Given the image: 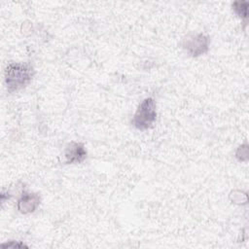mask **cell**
<instances>
[{
    "instance_id": "cell-1",
    "label": "cell",
    "mask_w": 249,
    "mask_h": 249,
    "mask_svg": "<svg viewBox=\"0 0 249 249\" xmlns=\"http://www.w3.org/2000/svg\"><path fill=\"white\" fill-rule=\"evenodd\" d=\"M34 70L24 62H10L4 71V83L7 90L12 93L25 88L32 80Z\"/></svg>"
},
{
    "instance_id": "cell-2",
    "label": "cell",
    "mask_w": 249,
    "mask_h": 249,
    "mask_svg": "<svg viewBox=\"0 0 249 249\" xmlns=\"http://www.w3.org/2000/svg\"><path fill=\"white\" fill-rule=\"evenodd\" d=\"M157 120L156 102L154 98L147 97L138 105L132 118V124L139 130H146L153 126Z\"/></svg>"
},
{
    "instance_id": "cell-3",
    "label": "cell",
    "mask_w": 249,
    "mask_h": 249,
    "mask_svg": "<svg viewBox=\"0 0 249 249\" xmlns=\"http://www.w3.org/2000/svg\"><path fill=\"white\" fill-rule=\"evenodd\" d=\"M209 37L203 33L189 34L183 39V48L191 56H199L209 49Z\"/></svg>"
},
{
    "instance_id": "cell-4",
    "label": "cell",
    "mask_w": 249,
    "mask_h": 249,
    "mask_svg": "<svg viewBox=\"0 0 249 249\" xmlns=\"http://www.w3.org/2000/svg\"><path fill=\"white\" fill-rule=\"evenodd\" d=\"M40 204V197L38 195L28 192H23L18 200V210L22 214L34 212Z\"/></svg>"
},
{
    "instance_id": "cell-5",
    "label": "cell",
    "mask_w": 249,
    "mask_h": 249,
    "mask_svg": "<svg viewBox=\"0 0 249 249\" xmlns=\"http://www.w3.org/2000/svg\"><path fill=\"white\" fill-rule=\"evenodd\" d=\"M64 157L66 163H80L87 158V151L83 144L71 142L65 148Z\"/></svg>"
},
{
    "instance_id": "cell-6",
    "label": "cell",
    "mask_w": 249,
    "mask_h": 249,
    "mask_svg": "<svg viewBox=\"0 0 249 249\" xmlns=\"http://www.w3.org/2000/svg\"><path fill=\"white\" fill-rule=\"evenodd\" d=\"M247 2H234L232 4V10L234 13L240 17V18H246L247 17Z\"/></svg>"
},
{
    "instance_id": "cell-7",
    "label": "cell",
    "mask_w": 249,
    "mask_h": 249,
    "mask_svg": "<svg viewBox=\"0 0 249 249\" xmlns=\"http://www.w3.org/2000/svg\"><path fill=\"white\" fill-rule=\"evenodd\" d=\"M3 248H6V247H13V248H19V247H27L26 245H24L23 243H20L19 241H10V242H7V243H3L1 245Z\"/></svg>"
}]
</instances>
